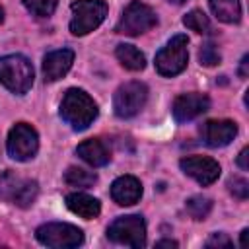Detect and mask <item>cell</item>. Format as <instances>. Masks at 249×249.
Masks as SVG:
<instances>
[{"instance_id":"cell-32","label":"cell","mask_w":249,"mask_h":249,"mask_svg":"<svg viewBox=\"0 0 249 249\" xmlns=\"http://www.w3.org/2000/svg\"><path fill=\"white\" fill-rule=\"evenodd\" d=\"M4 21V10H2V6H0V23Z\"/></svg>"},{"instance_id":"cell-25","label":"cell","mask_w":249,"mask_h":249,"mask_svg":"<svg viewBox=\"0 0 249 249\" xmlns=\"http://www.w3.org/2000/svg\"><path fill=\"white\" fill-rule=\"evenodd\" d=\"M228 187H230V193H231L235 198H239V200H245V198L249 196V183H247L243 177H233V179H230Z\"/></svg>"},{"instance_id":"cell-12","label":"cell","mask_w":249,"mask_h":249,"mask_svg":"<svg viewBox=\"0 0 249 249\" xmlns=\"http://www.w3.org/2000/svg\"><path fill=\"white\" fill-rule=\"evenodd\" d=\"M200 134H202L204 144H208L210 148L228 146L235 138V134H237V124L233 121H228V119L206 121L200 126Z\"/></svg>"},{"instance_id":"cell-21","label":"cell","mask_w":249,"mask_h":249,"mask_svg":"<svg viewBox=\"0 0 249 249\" xmlns=\"http://www.w3.org/2000/svg\"><path fill=\"white\" fill-rule=\"evenodd\" d=\"M185 208H187V212H189L191 218H195V220H204V218L210 214V210H212V200L206 198V196L196 195V196H191V198L185 202Z\"/></svg>"},{"instance_id":"cell-29","label":"cell","mask_w":249,"mask_h":249,"mask_svg":"<svg viewBox=\"0 0 249 249\" xmlns=\"http://www.w3.org/2000/svg\"><path fill=\"white\" fill-rule=\"evenodd\" d=\"M156 247H177V241H173V239H161V241L156 243Z\"/></svg>"},{"instance_id":"cell-27","label":"cell","mask_w":249,"mask_h":249,"mask_svg":"<svg viewBox=\"0 0 249 249\" xmlns=\"http://www.w3.org/2000/svg\"><path fill=\"white\" fill-rule=\"evenodd\" d=\"M247 158H249V148H243V150L239 152V156H237V165H239L241 169H249Z\"/></svg>"},{"instance_id":"cell-18","label":"cell","mask_w":249,"mask_h":249,"mask_svg":"<svg viewBox=\"0 0 249 249\" xmlns=\"http://www.w3.org/2000/svg\"><path fill=\"white\" fill-rule=\"evenodd\" d=\"M212 14L224 23H237L241 19L239 0H208Z\"/></svg>"},{"instance_id":"cell-22","label":"cell","mask_w":249,"mask_h":249,"mask_svg":"<svg viewBox=\"0 0 249 249\" xmlns=\"http://www.w3.org/2000/svg\"><path fill=\"white\" fill-rule=\"evenodd\" d=\"M183 23H185V27H189V29L195 31V33H200V35L210 33V19H208V16H206L204 12H200V10H191V12L183 18Z\"/></svg>"},{"instance_id":"cell-26","label":"cell","mask_w":249,"mask_h":249,"mask_svg":"<svg viewBox=\"0 0 249 249\" xmlns=\"http://www.w3.org/2000/svg\"><path fill=\"white\" fill-rule=\"evenodd\" d=\"M206 247H231V239L226 233H212L206 241Z\"/></svg>"},{"instance_id":"cell-14","label":"cell","mask_w":249,"mask_h":249,"mask_svg":"<svg viewBox=\"0 0 249 249\" xmlns=\"http://www.w3.org/2000/svg\"><path fill=\"white\" fill-rule=\"evenodd\" d=\"M74 62V53L70 49H58L49 53L43 58V76L45 82H56L60 80L72 66Z\"/></svg>"},{"instance_id":"cell-10","label":"cell","mask_w":249,"mask_h":249,"mask_svg":"<svg viewBox=\"0 0 249 249\" xmlns=\"http://www.w3.org/2000/svg\"><path fill=\"white\" fill-rule=\"evenodd\" d=\"M181 169L185 175L193 177L196 183H200L202 187L212 185L218 177H220V165L216 160L208 158V156H187L179 161Z\"/></svg>"},{"instance_id":"cell-16","label":"cell","mask_w":249,"mask_h":249,"mask_svg":"<svg viewBox=\"0 0 249 249\" xmlns=\"http://www.w3.org/2000/svg\"><path fill=\"white\" fill-rule=\"evenodd\" d=\"M66 206L74 214H78L80 218H84V220H93L101 212L99 200L93 198V196H89V195H86V193H72V195H68L66 196Z\"/></svg>"},{"instance_id":"cell-19","label":"cell","mask_w":249,"mask_h":249,"mask_svg":"<svg viewBox=\"0 0 249 249\" xmlns=\"http://www.w3.org/2000/svg\"><path fill=\"white\" fill-rule=\"evenodd\" d=\"M115 54H117L119 62H121L124 68L132 70V72L144 70V66H146V56H144V54H142V53H140V51H138L134 45L121 43V45H117Z\"/></svg>"},{"instance_id":"cell-30","label":"cell","mask_w":249,"mask_h":249,"mask_svg":"<svg viewBox=\"0 0 249 249\" xmlns=\"http://www.w3.org/2000/svg\"><path fill=\"white\" fill-rule=\"evenodd\" d=\"M247 233H249V230H243V231H241V247L247 245Z\"/></svg>"},{"instance_id":"cell-5","label":"cell","mask_w":249,"mask_h":249,"mask_svg":"<svg viewBox=\"0 0 249 249\" xmlns=\"http://www.w3.org/2000/svg\"><path fill=\"white\" fill-rule=\"evenodd\" d=\"M107 237L119 245L140 249L146 245V222L140 214L121 216L107 228Z\"/></svg>"},{"instance_id":"cell-3","label":"cell","mask_w":249,"mask_h":249,"mask_svg":"<svg viewBox=\"0 0 249 249\" xmlns=\"http://www.w3.org/2000/svg\"><path fill=\"white\" fill-rule=\"evenodd\" d=\"M70 10V31L76 37L88 35L89 31L97 29L107 16V4L103 0H76L72 2Z\"/></svg>"},{"instance_id":"cell-1","label":"cell","mask_w":249,"mask_h":249,"mask_svg":"<svg viewBox=\"0 0 249 249\" xmlns=\"http://www.w3.org/2000/svg\"><path fill=\"white\" fill-rule=\"evenodd\" d=\"M60 117L66 124H70L74 130L88 128L95 117H97V105L95 101L78 88H70L60 103Z\"/></svg>"},{"instance_id":"cell-20","label":"cell","mask_w":249,"mask_h":249,"mask_svg":"<svg viewBox=\"0 0 249 249\" xmlns=\"http://www.w3.org/2000/svg\"><path fill=\"white\" fill-rule=\"evenodd\" d=\"M64 181L70 187H78V189H88L97 181V175L93 171L82 169V167H68L64 173Z\"/></svg>"},{"instance_id":"cell-24","label":"cell","mask_w":249,"mask_h":249,"mask_svg":"<svg viewBox=\"0 0 249 249\" xmlns=\"http://www.w3.org/2000/svg\"><path fill=\"white\" fill-rule=\"evenodd\" d=\"M198 60H200V64H204V66H216V64H220L222 56H220L218 47H216L214 43H204V45L200 47V51H198Z\"/></svg>"},{"instance_id":"cell-6","label":"cell","mask_w":249,"mask_h":249,"mask_svg":"<svg viewBox=\"0 0 249 249\" xmlns=\"http://www.w3.org/2000/svg\"><path fill=\"white\" fill-rule=\"evenodd\" d=\"M35 237L39 243L54 249H70L84 243V233L80 228L64 222H49L37 228Z\"/></svg>"},{"instance_id":"cell-2","label":"cell","mask_w":249,"mask_h":249,"mask_svg":"<svg viewBox=\"0 0 249 249\" xmlns=\"http://www.w3.org/2000/svg\"><path fill=\"white\" fill-rule=\"evenodd\" d=\"M0 84L12 93H27L33 86V64L23 54H6L0 58Z\"/></svg>"},{"instance_id":"cell-15","label":"cell","mask_w":249,"mask_h":249,"mask_svg":"<svg viewBox=\"0 0 249 249\" xmlns=\"http://www.w3.org/2000/svg\"><path fill=\"white\" fill-rule=\"evenodd\" d=\"M76 154H78L86 163H89L91 167H101V165L109 163V160H111L109 148H107L99 138L84 140L82 144H78Z\"/></svg>"},{"instance_id":"cell-7","label":"cell","mask_w":249,"mask_h":249,"mask_svg":"<svg viewBox=\"0 0 249 249\" xmlns=\"http://www.w3.org/2000/svg\"><path fill=\"white\" fill-rule=\"evenodd\" d=\"M156 23H158V18L150 6L142 4V2H130L124 8L119 23L115 25V33L134 37V35H142V33L150 31Z\"/></svg>"},{"instance_id":"cell-17","label":"cell","mask_w":249,"mask_h":249,"mask_svg":"<svg viewBox=\"0 0 249 249\" xmlns=\"http://www.w3.org/2000/svg\"><path fill=\"white\" fill-rule=\"evenodd\" d=\"M37 193H39V185L37 181H14L12 183V202L18 204L19 208H27L35 202L37 198Z\"/></svg>"},{"instance_id":"cell-8","label":"cell","mask_w":249,"mask_h":249,"mask_svg":"<svg viewBox=\"0 0 249 249\" xmlns=\"http://www.w3.org/2000/svg\"><path fill=\"white\" fill-rule=\"evenodd\" d=\"M148 101V88L142 82H126L113 95V109L119 119L138 115Z\"/></svg>"},{"instance_id":"cell-31","label":"cell","mask_w":249,"mask_h":249,"mask_svg":"<svg viewBox=\"0 0 249 249\" xmlns=\"http://www.w3.org/2000/svg\"><path fill=\"white\" fill-rule=\"evenodd\" d=\"M167 2H171V4H177V6H181V4H185L187 0H167Z\"/></svg>"},{"instance_id":"cell-23","label":"cell","mask_w":249,"mask_h":249,"mask_svg":"<svg viewBox=\"0 0 249 249\" xmlns=\"http://www.w3.org/2000/svg\"><path fill=\"white\" fill-rule=\"evenodd\" d=\"M21 2L33 16H39V18L51 16L58 4V0H21Z\"/></svg>"},{"instance_id":"cell-4","label":"cell","mask_w":249,"mask_h":249,"mask_svg":"<svg viewBox=\"0 0 249 249\" xmlns=\"http://www.w3.org/2000/svg\"><path fill=\"white\" fill-rule=\"evenodd\" d=\"M189 62V39L187 35H175L158 54H156V70L161 76H177L187 68Z\"/></svg>"},{"instance_id":"cell-11","label":"cell","mask_w":249,"mask_h":249,"mask_svg":"<svg viewBox=\"0 0 249 249\" xmlns=\"http://www.w3.org/2000/svg\"><path fill=\"white\" fill-rule=\"evenodd\" d=\"M210 107V99L204 93L191 91V93H181L173 101V117L177 123H187L196 119L198 115L206 113Z\"/></svg>"},{"instance_id":"cell-28","label":"cell","mask_w":249,"mask_h":249,"mask_svg":"<svg viewBox=\"0 0 249 249\" xmlns=\"http://www.w3.org/2000/svg\"><path fill=\"white\" fill-rule=\"evenodd\" d=\"M239 76H241L243 80L249 76V54H245V56L241 58V64H239Z\"/></svg>"},{"instance_id":"cell-13","label":"cell","mask_w":249,"mask_h":249,"mask_svg":"<svg viewBox=\"0 0 249 249\" xmlns=\"http://www.w3.org/2000/svg\"><path fill=\"white\" fill-rule=\"evenodd\" d=\"M111 196L121 206H132L142 196V185L132 175H121L111 185Z\"/></svg>"},{"instance_id":"cell-9","label":"cell","mask_w":249,"mask_h":249,"mask_svg":"<svg viewBox=\"0 0 249 249\" xmlns=\"http://www.w3.org/2000/svg\"><path fill=\"white\" fill-rule=\"evenodd\" d=\"M6 148L12 160L16 161H27L31 158H35L37 150H39V136L37 130L27 124V123H18L12 126L8 140H6Z\"/></svg>"}]
</instances>
